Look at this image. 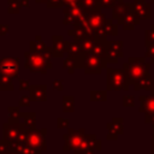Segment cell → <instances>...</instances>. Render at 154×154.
Here are the masks:
<instances>
[{
    "instance_id": "cell-10",
    "label": "cell",
    "mask_w": 154,
    "mask_h": 154,
    "mask_svg": "<svg viewBox=\"0 0 154 154\" xmlns=\"http://www.w3.org/2000/svg\"><path fill=\"white\" fill-rule=\"evenodd\" d=\"M144 45L146 47L154 45V24H152L150 28L144 31Z\"/></svg>"
},
{
    "instance_id": "cell-14",
    "label": "cell",
    "mask_w": 154,
    "mask_h": 154,
    "mask_svg": "<svg viewBox=\"0 0 154 154\" xmlns=\"http://www.w3.org/2000/svg\"><path fill=\"white\" fill-rule=\"evenodd\" d=\"M152 138L154 140V125H153V136H152Z\"/></svg>"
},
{
    "instance_id": "cell-2",
    "label": "cell",
    "mask_w": 154,
    "mask_h": 154,
    "mask_svg": "<svg viewBox=\"0 0 154 154\" xmlns=\"http://www.w3.org/2000/svg\"><path fill=\"white\" fill-rule=\"evenodd\" d=\"M107 85H108V89H112V90H128L130 84L124 70L108 69Z\"/></svg>"
},
{
    "instance_id": "cell-5",
    "label": "cell",
    "mask_w": 154,
    "mask_h": 154,
    "mask_svg": "<svg viewBox=\"0 0 154 154\" xmlns=\"http://www.w3.org/2000/svg\"><path fill=\"white\" fill-rule=\"evenodd\" d=\"M112 8H113V11H112L113 18L117 19L118 23H120L122 19L131 11V10H130V4H125V2H123V1L117 2Z\"/></svg>"
},
{
    "instance_id": "cell-12",
    "label": "cell",
    "mask_w": 154,
    "mask_h": 154,
    "mask_svg": "<svg viewBox=\"0 0 154 154\" xmlns=\"http://www.w3.org/2000/svg\"><path fill=\"white\" fill-rule=\"evenodd\" d=\"M144 58L149 59V63L154 64V45H153V46H149V47H147V51H146Z\"/></svg>"
},
{
    "instance_id": "cell-8",
    "label": "cell",
    "mask_w": 154,
    "mask_h": 154,
    "mask_svg": "<svg viewBox=\"0 0 154 154\" xmlns=\"http://www.w3.org/2000/svg\"><path fill=\"white\" fill-rule=\"evenodd\" d=\"M134 89L135 90L144 89V90L152 93L154 90V78H152L150 76L149 77H146V78H142L141 81H138V82H136L134 84Z\"/></svg>"
},
{
    "instance_id": "cell-4",
    "label": "cell",
    "mask_w": 154,
    "mask_h": 154,
    "mask_svg": "<svg viewBox=\"0 0 154 154\" xmlns=\"http://www.w3.org/2000/svg\"><path fill=\"white\" fill-rule=\"evenodd\" d=\"M123 57V42L122 41H112L106 45V61L117 63L118 58Z\"/></svg>"
},
{
    "instance_id": "cell-15",
    "label": "cell",
    "mask_w": 154,
    "mask_h": 154,
    "mask_svg": "<svg viewBox=\"0 0 154 154\" xmlns=\"http://www.w3.org/2000/svg\"><path fill=\"white\" fill-rule=\"evenodd\" d=\"M114 2H120V1H123V0H113Z\"/></svg>"
},
{
    "instance_id": "cell-13",
    "label": "cell",
    "mask_w": 154,
    "mask_h": 154,
    "mask_svg": "<svg viewBox=\"0 0 154 154\" xmlns=\"http://www.w3.org/2000/svg\"><path fill=\"white\" fill-rule=\"evenodd\" d=\"M150 154H154V140L150 141Z\"/></svg>"
},
{
    "instance_id": "cell-11",
    "label": "cell",
    "mask_w": 154,
    "mask_h": 154,
    "mask_svg": "<svg viewBox=\"0 0 154 154\" xmlns=\"http://www.w3.org/2000/svg\"><path fill=\"white\" fill-rule=\"evenodd\" d=\"M123 105L125 107H132L135 105V97L132 95H125L123 97Z\"/></svg>"
},
{
    "instance_id": "cell-3",
    "label": "cell",
    "mask_w": 154,
    "mask_h": 154,
    "mask_svg": "<svg viewBox=\"0 0 154 154\" xmlns=\"http://www.w3.org/2000/svg\"><path fill=\"white\" fill-rule=\"evenodd\" d=\"M149 1L147 0H134L130 4V10L140 20L149 19L152 16V7Z\"/></svg>"
},
{
    "instance_id": "cell-7",
    "label": "cell",
    "mask_w": 154,
    "mask_h": 154,
    "mask_svg": "<svg viewBox=\"0 0 154 154\" xmlns=\"http://www.w3.org/2000/svg\"><path fill=\"white\" fill-rule=\"evenodd\" d=\"M123 25V29L124 30H134L136 25L140 24V19L135 16V13H132L131 11L122 19V22L119 23Z\"/></svg>"
},
{
    "instance_id": "cell-16",
    "label": "cell",
    "mask_w": 154,
    "mask_h": 154,
    "mask_svg": "<svg viewBox=\"0 0 154 154\" xmlns=\"http://www.w3.org/2000/svg\"><path fill=\"white\" fill-rule=\"evenodd\" d=\"M66 1H69V2H72V1H75V0H66Z\"/></svg>"
},
{
    "instance_id": "cell-1",
    "label": "cell",
    "mask_w": 154,
    "mask_h": 154,
    "mask_svg": "<svg viewBox=\"0 0 154 154\" xmlns=\"http://www.w3.org/2000/svg\"><path fill=\"white\" fill-rule=\"evenodd\" d=\"M152 66V63L147 61L146 58H130L128 63L124 64V72L126 75V78L129 81V84L134 85L136 82L141 81L142 78L149 77V69Z\"/></svg>"
},
{
    "instance_id": "cell-17",
    "label": "cell",
    "mask_w": 154,
    "mask_h": 154,
    "mask_svg": "<svg viewBox=\"0 0 154 154\" xmlns=\"http://www.w3.org/2000/svg\"><path fill=\"white\" fill-rule=\"evenodd\" d=\"M149 2H154V0H149Z\"/></svg>"
},
{
    "instance_id": "cell-6",
    "label": "cell",
    "mask_w": 154,
    "mask_h": 154,
    "mask_svg": "<svg viewBox=\"0 0 154 154\" xmlns=\"http://www.w3.org/2000/svg\"><path fill=\"white\" fill-rule=\"evenodd\" d=\"M140 112H143L144 114H154V95L150 94L149 96H140Z\"/></svg>"
},
{
    "instance_id": "cell-9",
    "label": "cell",
    "mask_w": 154,
    "mask_h": 154,
    "mask_svg": "<svg viewBox=\"0 0 154 154\" xmlns=\"http://www.w3.org/2000/svg\"><path fill=\"white\" fill-rule=\"evenodd\" d=\"M0 71L4 72V73H7V75H11V73H16L17 71V65L13 60H2L1 61V65H0Z\"/></svg>"
}]
</instances>
